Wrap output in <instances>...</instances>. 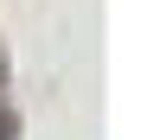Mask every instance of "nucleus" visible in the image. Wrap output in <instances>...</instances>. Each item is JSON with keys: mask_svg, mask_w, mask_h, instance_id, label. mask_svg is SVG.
I'll return each instance as SVG.
<instances>
[{"mask_svg": "<svg viewBox=\"0 0 147 140\" xmlns=\"http://www.w3.org/2000/svg\"><path fill=\"white\" fill-rule=\"evenodd\" d=\"M0 140H7V127H0Z\"/></svg>", "mask_w": 147, "mask_h": 140, "instance_id": "nucleus-1", "label": "nucleus"}]
</instances>
